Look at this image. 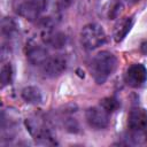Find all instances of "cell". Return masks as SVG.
Instances as JSON below:
<instances>
[{"label":"cell","mask_w":147,"mask_h":147,"mask_svg":"<svg viewBox=\"0 0 147 147\" xmlns=\"http://www.w3.org/2000/svg\"><path fill=\"white\" fill-rule=\"evenodd\" d=\"M127 138L134 145L147 142V110L134 108L127 117Z\"/></svg>","instance_id":"obj_1"},{"label":"cell","mask_w":147,"mask_h":147,"mask_svg":"<svg viewBox=\"0 0 147 147\" xmlns=\"http://www.w3.org/2000/svg\"><path fill=\"white\" fill-rule=\"evenodd\" d=\"M116 67H117L116 56L108 51H101L92 60L91 72L94 80L98 84H103L115 71Z\"/></svg>","instance_id":"obj_2"},{"label":"cell","mask_w":147,"mask_h":147,"mask_svg":"<svg viewBox=\"0 0 147 147\" xmlns=\"http://www.w3.org/2000/svg\"><path fill=\"white\" fill-rule=\"evenodd\" d=\"M80 41L85 49H95L106 42V32L101 25L96 23H88L82 29Z\"/></svg>","instance_id":"obj_3"},{"label":"cell","mask_w":147,"mask_h":147,"mask_svg":"<svg viewBox=\"0 0 147 147\" xmlns=\"http://www.w3.org/2000/svg\"><path fill=\"white\" fill-rule=\"evenodd\" d=\"M124 80L130 87H140L147 82V68L141 63L131 64L124 75Z\"/></svg>","instance_id":"obj_4"},{"label":"cell","mask_w":147,"mask_h":147,"mask_svg":"<svg viewBox=\"0 0 147 147\" xmlns=\"http://www.w3.org/2000/svg\"><path fill=\"white\" fill-rule=\"evenodd\" d=\"M85 118L88 125L96 130H102L109 124V113L102 107H91L85 113Z\"/></svg>","instance_id":"obj_5"},{"label":"cell","mask_w":147,"mask_h":147,"mask_svg":"<svg viewBox=\"0 0 147 147\" xmlns=\"http://www.w3.org/2000/svg\"><path fill=\"white\" fill-rule=\"evenodd\" d=\"M42 67V72L46 77H57L60 76L67 68V61L64 57L60 55H55L52 57H48L47 61L41 65Z\"/></svg>","instance_id":"obj_6"},{"label":"cell","mask_w":147,"mask_h":147,"mask_svg":"<svg viewBox=\"0 0 147 147\" xmlns=\"http://www.w3.org/2000/svg\"><path fill=\"white\" fill-rule=\"evenodd\" d=\"M47 51L41 46H31L26 51V59L32 65H42L48 59Z\"/></svg>","instance_id":"obj_7"},{"label":"cell","mask_w":147,"mask_h":147,"mask_svg":"<svg viewBox=\"0 0 147 147\" xmlns=\"http://www.w3.org/2000/svg\"><path fill=\"white\" fill-rule=\"evenodd\" d=\"M44 41L52 46L53 48H62L65 45V36L60 31H53L52 29H46L42 33Z\"/></svg>","instance_id":"obj_8"},{"label":"cell","mask_w":147,"mask_h":147,"mask_svg":"<svg viewBox=\"0 0 147 147\" xmlns=\"http://www.w3.org/2000/svg\"><path fill=\"white\" fill-rule=\"evenodd\" d=\"M121 1L118 0H100L101 15H105L109 20L115 18L121 11Z\"/></svg>","instance_id":"obj_9"},{"label":"cell","mask_w":147,"mask_h":147,"mask_svg":"<svg viewBox=\"0 0 147 147\" xmlns=\"http://www.w3.org/2000/svg\"><path fill=\"white\" fill-rule=\"evenodd\" d=\"M17 14L28 21H36L40 14V10L30 0V1H25V2H22L21 5H18Z\"/></svg>","instance_id":"obj_10"},{"label":"cell","mask_w":147,"mask_h":147,"mask_svg":"<svg viewBox=\"0 0 147 147\" xmlns=\"http://www.w3.org/2000/svg\"><path fill=\"white\" fill-rule=\"evenodd\" d=\"M22 99L29 105H39L42 101V94L36 86H26L22 90Z\"/></svg>","instance_id":"obj_11"},{"label":"cell","mask_w":147,"mask_h":147,"mask_svg":"<svg viewBox=\"0 0 147 147\" xmlns=\"http://www.w3.org/2000/svg\"><path fill=\"white\" fill-rule=\"evenodd\" d=\"M132 25H133L132 17H126V18L122 20L116 25V29L114 31V39H115V41H117V42L122 41L126 37V34L130 32Z\"/></svg>","instance_id":"obj_12"},{"label":"cell","mask_w":147,"mask_h":147,"mask_svg":"<svg viewBox=\"0 0 147 147\" xmlns=\"http://www.w3.org/2000/svg\"><path fill=\"white\" fill-rule=\"evenodd\" d=\"M16 23L11 17H3L1 21V32L3 36L11 37L16 32Z\"/></svg>","instance_id":"obj_13"},{"label":"cell","mask_w":147,"mask_h":147,"mask_svg":"<svg viewBox=\"0 0 147 147\" xmlns=\"http://www.w3.org/2000/svg\"><path fill=\"white\" fill-rule=\"evenodd\" d=\"M100 107H102L107 113L111 114L119 108V101L114 96H108L100 101Z\"/></svg>","instance_id":"obj_14"},{"label":"cell","mask_w":147,"mask_h":147,"mask_svg":"<svg viewBox=\"0 0 147 147\" xmlns=\"http://www.w3.org/2000/svg\"><path fill=\"white\" fill-rule=\"evenodd\" d=\"M13 80V68L9 63L3 64L0 71V82H1V86L5 87L6 85H9Z\"/></svg>","instance_id":"obj_15"},{"label":"cell","mask_w":147,"mask_h":147,"mask_svg":"<svg viewBox=\"0 0 147 147\" xmlns=\"http://www.w3.org/2000/svg\"><path fill=\"white\" fill-rule=\"evenodd\" d=\"M31 1L37 6V8H38L40 11L45 10L46 7H47V5H48V0H31Z\"/></svg>","instance_id":"obj_16"},{"label":"cell","mask_w":147,"mask_h":147,"mask_svg":"<svg viewBox=\"0 0 147 147\" xmlns=\"http://www.w3.org/2000/svg\"><path fill=\"white\" fill-rule=\"evenodd\" d=\"M65 126H67V130H69V131H71V132H76L77 129H78V124L76 123L75 119H68Z\"/></svg>","instance_id":"obj_17"},{"label":"cell","mask_w":147,"mask_h":147,"mask_svg":"<svg viewBox=\"0 0 147 147\" xmlns=\"http://www.w3.org/2000/svg\"><path fill=\"white\" fill-rule=\"evenodd\" d=\"M71 2H72V0H59V5L62 8H67L68 6H70Z\"/></svg>","instance_id":"obj_18"},{"label":"cell","mask_w":147,"mask_h":147,"mask_svg":"<svg viewBox=\"0 0 147 147\" xmlns=\"http://www.w3.org/2000/svg\"><path fill=\"white\" fill-rule=\"evenodd\" d=\"M140 52L145 55H147V41H142L140 44Z\"/></svg>","instance_id":"obj_19"},{"label":"cell","mask_w":147,"mask_h":147,"mask_svg":"<svg viewBox=\"0 0 147 147\" xmlns=\"http://www.w3.org/2000/svg\"><path fill=\"white\" fill-rule=\"evenodd\" d=\"M127 5H133V3H136V2H138L139 0H124Z\"/></svg>","instance_id":"obj_20"}]
</instances>
